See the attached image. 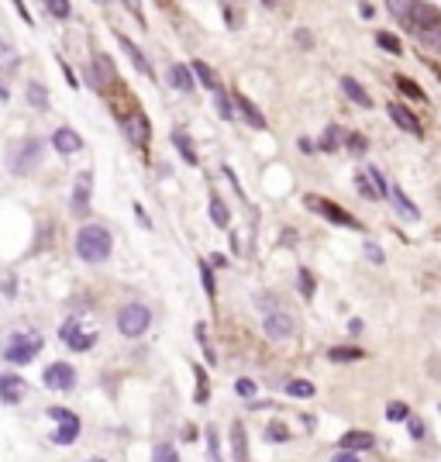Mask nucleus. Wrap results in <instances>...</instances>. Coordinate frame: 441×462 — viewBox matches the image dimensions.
Wrapping results in <instances>:
<instances>
[{"mask_svg": "<svg viewBox=\"0 0 441 462\" xmlns=\"http://www.w3.org/2000/svg\"><path fill=\"white\" fill-rule=\"evenodd\" d=\"M235 390H238L242 397H256V383H252V380H238V383H235Z\"/></svg>", "mask_w": 441, "mask_h": 462, "instance_id": "nucleus-43", "label": "nucleus"}, {"mask_svg": "<svg viewBox=\"0 0 441 462\" xmlns=\"http://www.w3.org/2000/svg\"><path fill=\"white\" fill-rule=\"evenodd\" d=\"M235 100H238V111H242V118H245V121H252V128L266 131V118L259 114V107H256L252 100H245V97H235Z\"/></svg>", "mask_w": 441, "mask_h": 462, "instance_id": "nucleus-18", "label": "nucleus"}, {"mask_svg": "<svg viewBox=\"0 0 441 462\" xmlns=\"http://www.w3.org/2000/svg\"><path fill=\"white\" fill-rule=\"evenodd\" d=\"M365 252H369V259H372V263H383V252H379L376 245H365Z\"/></svg>", "mask_w": 441, "mask_h": 462, "instance_id": "nucleus-47", "label": "nucleus"}, {"mask_svg": "<svg viewBox=\"0 0 441 462\" xmlns=\"http://www.w3.org/2000/svg\"><path fill=\"white\" fill-rule=\"evenodd\" d=\"M28 104H32L35 111H45V107H49V94H45L42 83H28Z\"/></svg>", "mask_w": 441, "mask_h": 462, "instance_id": "nucleus-22", "label": "nucleus"}, {"mask_svg": "<svg viewBox=\"0 0 441 462\" xmlns=\"http://www.w3.org/2000/svg\"><path fill=\"white\" fill-rule=\"evenodd\" d=\"M190 69L196 73V80H200L203 87H210V90H217V76H214V69H210L207 63H200V59H196V63H193Z\"/></svg>", "mask_w": 441, "mask_h": 462, "instance_id": "nucleus-26", "label": "nucleus"}, {"mask_svg": "<svg viewBox=\"0 0 441 462\" xmlns=\"http://www.w3.org/2000/svg\"><path fill=\"white\" fill-rule=\"evenodd\" d=\"M207 441H210V462H220V452H217V434L210 431V434H207Z\"/></svg>", "mask_w": 441, "mask_h": 462, "instance_id": "nucleus-44", "label": "nucleus"}, {"mask_svg": "<svg viewBox=\"0 0 441 462\" xmlns=\"http://www.w3.org/2000/svg\"><path fill=\"white\" fill-rule=\"evenodd\" d=\"M407 431H410V438H424V421L420 417H410L407 421Z\"/></svg>", "mask_w": 441, "mask_h": 462, "instance_id": "nucleus-41", "label": "nucleus"}, {"mask_svg": "<svg viewBox=\"0 0 441 462\" xmlns=\"http://www.w3.org/2000/svg\"><path fill=\"white\" fill-rule=\"evenodd\" d=\"M331 462H359V455H355V452H335Z\"/></svg>", "mask_w": 441, "mask_h": 462, "instance_id": "nucleus-45", "label": "nucleus"}, {"mask_svg": "<svg viewBox=\"0 0 441 462\" xmlns=\"http://www.w3.org/2000/svg\"><path fill=\"white\" fill-rule=\"evenodd\" d=\"M200 276H203V290H207V297L214 300V294H217V290H214V276H210V266H207V263L200 266Z\"/></svg>", "mask_w": 441, "mask_h": 462, "instance_id": "nucleus-35", "label": "nucleus"}, {"mask_svg": "<svg viewBox=\"0 0 441 462\" xmlns=\"http://www.w3.org/2000/svg\"><path fill=\"white\" fill-rule=\"evenodd\" d=\"M49 14H56V18H69V4H66V0H49Z\"/></svg>", "mask_w": 441, "mask_h": 462, "instance_id": "nucleus-34", "label": "nucleus"}, {"mask_svg": "<svg viewBox=\"0 0 441 462\" xmlns=\"http://www.w3.org/2000/svg\"><path fill=\"white\" fill-rule=\"evenodd\" d=\"M286 393L290 397H314V383H307V380H293V383H286Z\"/></svg>", "mask_w": 441, "mask_h": 462, "instance_id": "nucleus-28", "label": "nucleus"}, {"mask_svg": "<svg viewBox=\"0 0 441 462\" xmlns=\"http://www.w3.org/2000/svg\"><path fill=\"white\" fill-rule=\"evenodd\" d=\"M328 359H331V362H355V359H362V349L338 345V349H328Z\"/></svg>", "mask_w": 441, "mask_h": 462, "instance_id": "nucleus-21", "label": "nucleus"}, {"mask_svg": "<svg viewBox=\"0 0 441 462\" xmlns=\"http://www.w3.org/2000/svg\"><path fill=\"white\" fill-rule=\"evenodd\" d=\"M38 162H42V142H38V138H28V142H21L18 155L11 159V169L25 176V173H32Z\"/></svg>", "mask_w": 441, "mask_h": 462, "instance_id": "nucleus-6", "label": "nucleus"}, {"mask_svg": "<svg viewBox=\"0 0 441 462\" xmlns=\"http://www.w3.org/2000/svg\"><path fill=\"white\" fill-rule=\"evenodd\" d=\"M124 128H128V138H135V142H148V128H145V118H142V114H138V118H128Z\"/></svg>", "mask_w": 441, "mask_h": 462, "instance_id": "nucleus-23", "label": "nucleus"}, {"mask_svg": "<svg viewBox=\"0 0 441 462\" xmlns=\"http://www.w3.org/2000/svg\"><path fill=\"white\" fill-rule=\"evenodd\" d=\"M214 100H217V114H220V118H231V100H228L225 94L217 90V97H214Z\"/></svg>", "mask_w": 441, "mask_h": 462, "instance_id": "nucleus-38", "label": "nucleus"}, {"mask_svg": "<svg viewBox=\"0 0 441 462\" xmlns=\"http://www.w3.org/2000/svg\"><path fill=\"white\" fill-rule=\"evenodd\" d=\"M52 145H56V152H63V155H73V152H80V148H83V138H80L73 128H56V135H52Z\"/></svg>", "mask_w": 441, "mask_h": 462, "instance_id": "nucleus-11", "label": "nucleus"}, {"mask_svg": "<svg viewBox=\"0 0 441 462\" xmlns=\"http://www.w3.org/2000/svg\"><path fill=\"white\" fill-rule=\"evenodd\" d=\"M166 76H169V83H172L176 90H193V69H190V66H179V63H176V66H169Z\"/></svg>", "mask_w": 441, "mask_h": 462, "instance_id": "nucleus-15", "label": "nucleus"}, {"mask_svg": "<svg viewBox=\"0 0 441 462\" xmlns=\"http://www.w3.org/2000/svg\"><path fill=\"white\" fill-rule=\"evenodd\" d=\"M193 376H196V386H200V390H196V400L203 404V400H207V376H203V369H193Z\"/></svg>", "mask_w": 441, "mask_h": 462, "instance_id": "nucleus-39", "label": "nucleus"}, {"mask_svg": "<svg viewBox=\"0 0 441 462\" xmlns=\"http://www.w3.org/2000/svg\"><path fill=\"white\" fill-rule=\"evenodd\" d=\"M97 73H100L104 80H114V63H111L107 56H97Z\"/></svg>", "mask_w": 441, "mask_h": 462, "instance_id": "nucleus-33", "label": "nucleus"}, {"mask_svg": "<svg viewBox=\"0 0 441 462\" xmlns=\"http://www.w3.org/2000/svg\"><path fill=\"white\" fill-rule=\"evenodd\" d=\"M338 142H341V131L331 124V128L324 131V138H321V148H324V152H335V148H338Z\"/></svg>", "mask_w": 441, "mask_h": 462, "instance_id": "nucleus-31", "label": "nucleus"}, {"mask_svg": "<svg viewBox=\"0 0 441 462\" xmlns=\"http://www.w3.org/2000/svg\"><path fill=\"white\" fill-rule=\"evenodd\" d=\"M76 256L83 263H104L111 256V231L100 228V224H87L80 235H76Z\"/></svg>", "mask_w": 441, "mask_h": 462, "instance_id": "nucleus-1", "label": "nucleus"}, {"mask_svg": "<svg viewBox=\"0 0 441 462\" xmlns=\"http://www.w3.org/2000/svg\"><path fill=\"white\" fill-rule=\"evenodd\" d=\"M90 462H104V459H90Z\"/></svg>", "mask_w": 441, "mask_h": 462, "instance_id": "nucleus-48", "label": "nucleus"}, {"mask_svg": "<svg viewBox=\"0 0 441 462\" xmlns=\"http://www.w3.org/2000/svg\"><path fill=\"white\" fill-rule=\"evenodd\" d=\"M266 335H269V338H276V342L290 338V335H293V318H290V314H283V311H273V314L266 318Z\"/></svg>", "mask_w": 441, "mask_h": 462, "instance_id": "nucleus-8", "label": "nucleus"}, {"mask_svg": "<svg viewBox=\"0 0 441 462\" xmlns=\"http://www.w3.org/2000/svg\"><path fill=\"white\" fill-rule=\"evenodd\" d=\"M0 393H4V404H21L25 380L14 376V373H4V376H0Z\"/></svg>", "mask_w": 441, "mask_h": 462, "instance_id": "nucleus-13", "label": "nucleus"}, {"mask_svg": "<svg viewBox=\"0 0 441 462\" xmlns=\"http://www.w3.org/2000/svg\"><path fill=\"white\" fill-rule=\"evenodd\" d=\"M63 338H66V342H69L76 352H87V349L97 342V335H80V321H76V318H69V321H66V328H63Z\"/></svg>", "mask_w": 441, "mask_h": 462, "instance_id": "nucleus-12", "label": "nucleus"}, {"mask_svg": "<svg viewBox=\"0 0 441 462\" xmlns=\"http://www.w3.org/2000/svg\"><path fill=\"white\" fill-rule=\"evenodd\" d=\"M389 118L403 128V131H414V135H420V124H417V118L407 111V107H400V104H389Z\"/></svg>", "mask_w": 441, "mask_h": 462, "instance_id": "nucleus-16", "label": "nucleus"}, {"mask_svg": "<svg viewBox=\"0 0 441 462\" xmlns=\"http://www.w3.org/2000/svg\"><path fill=\"white\" fill-rule=\"evenodd\" d=\"M341 90H345V94H348V100H355L359 107H372L369 94H365V90H362V87L352 80V76H345V80H341Z\"/></svg>", "mask_w": 441, "mask_h": 462, "instance_id": "nucleus-19", "label": "nucleus"}, {"mask_svg": "<svg viewBox=\"0 0 441 462\" xmlns=\"http://www.w3.org/2000/svg\"><path fill=\"white\" fill-rule=\"evenodd\" d=\"M407 25L414 28H434L438 32V25H441V14L434 11V8H427V4H414V11H410V18H407Z\"/></svg>", "mask_w": 441, "mask_h": 462, "instance_id": "nucleus-10", "label": "nucleus"}, {"mask_svg": "<svg viewBox=\"0 0 441 462\" xmlns=\"http://www.w3.org/2000/svg\"><path fill=\"white\" fill-rule=\"evenodd\" d=\"M49 414L59 421V431H52V441H56V445H73L76 434H80V417L69 414L66 407H52Z\"/></svg>", "mask_w": 441, "mask_h": 462, "instance_id": "nucleus-5", "label": "nucleus"}, {"mask_svg": "<svg viewBox=\"0 0 441 462\" xmlns=\"http://www.w3.org/2000/svg\"><path fill=\"white\" fill-rule=\"evenodd\" d=\"M210 221L217 224V228H228V221H231V214H228V207L220 204V197H214L210 200Z\"/></svg>", "mask_w": 441, "mask_h": 462, "instance_id": "nucleus-24", "label": "nucleus"}, {"mask_svg": "<svg viewBox=\"0 0 441 462\" xmlns=\"http://www.w3.org/2000/svg\"><path fill=\"white\" fill-rule=\"evenodd\" d=\"M73 383H76V373H73L69 362H52L45 369V386L49 390H73Z\"/></svg>", "mask_w": 441, "mask_h": 462, "instance_id": "nucleus-7", "label": "nucleus"}, {"mask_svg": "<svg viewBox=\"0 0 441 462\" xmlns=\"http://www.w3.org/2000/svg\"><path fill=\"white\" fill-rule=\"evenodd\" d=\"M231 445H235V462H249V452H245V428H242V421L231 424Z\"/></svg>", "mask_w": 441, "mask_h": 462, "instance_id": "nucleus-20", "label": "nucleus"}, {"mask_svg": "<svg viewBox=\"0 0 441 462\" xmlns=\"http://www.w3.org/2000/svg\"><path fill=\"white\" fill-rule=\"evenodd\" d=\"M355 183H359V190H362V197H369V200H376V197H383L379 190H372V186H369V179H365V176H359Z\"/></svg>", "mask_w": 441, "mask_h": 462, "instance_id": "nucleus-40", "label": "nucleus"}, {"mask_svg": "<svg viewBox=\"0 0 441 462\" xmlns=\"http://www.w3.org/2000/svg\"><path fill=\"white\" fill-rule=\"evenodd\" d=\"M376 445V438L369 434V431H348L345 438H341V448L345 452H359V448H372Z\"/></svg>", "mask_w": 441, "mask_h": 462, "instance_id": "nucleus-17", "label": "nucleus"}, {"mask_svg": "<svg viewBox=\"0 0 441 462\" xmlns=\"http://www.w3.org/2000/svg\"><path fill=\"white\" fill-rule=\"evenodd\" d=\"M396 83H400V90H403V94H407V97H414V100H424V90H420V87H417V83H410V80H407V76H400V80H396Z\"/></svg>", "mask_w": 441, "mask_h": 462, "instance_id": "nucleus-32", "label": "nucleus"}, {"mask_svg": "<svg viewBox=\"0 0 441 462\" xmlns=\"http://www.w3.org/2000/svg\"><path fill=\"white\" fill-rule=\"evenodd\" d=\"M117 42L124 45V52L131 56V63L138 66V73H145V76H152V69H148V63H145V56H142V52L135 49V42H128V38H117Z\"/></svg>", "mask_w": 441, "mask_h": 462, "instance_id": "nucleus-25", "label": "nucleus"}, {"mask_svg": "<svg viewBox=\"0 0 441 462\" xmlns=\"http://www.w3.org/2000/svg\"><path fill=\"white\" fill-rule=\"evenodd\" d=\"M376 45H379V49H386V52H393V56H400V52H403L400 38H396V35H386V32H379V35H376Z\"/></svg>", "mask_w": 441, "mask_h": 462, "instance_id": "nucleus-27", "label": "nucleus"}, {"mask_svg": "<svg viewBox=\"0 0 441 462\" xmlns=\"http://www.w3.org/2000/svg\"><path fill=\"white\" fill-rule=\"evenodd\" d=\"M148 324H152V314H148L145 304H124V307L117 311V331H121L124 338H138V335H145Z\"/></svg>", "mask_w": 441, "mask_h": 462, "instance_id": "nucleus-3", "label": "nucleus"}, {"mask_svg": "<svg viewBox=\"0 0 441 462\" xmlns=\"http://www.w3.org/2000/svg\"><path fill=\"white\" fill-rule=\"evenodd\" d=\"M172 142H176V148L183 152V159H186L190 166H196V152H193V145H190V138H186V135H172Z\"/></svg>", "mask_w": 441, "mask_h": 462, "instance_id": "nucleus-29", "label": "nucleus"}, {"mask_svg": "<svg viewBox=\"0 0 441 462\" xmlns=\"http://www.w3.org/2000/svg\"><path fill=\"white\" fill-rule=\"evenodd\" d=\"M348 145H352L355 152H362V148H365V138H362V135H352V138H348Z\"/></svg>", "mask_w": 441, "mask_h": 462, "instance_id": "nucleus-46", "label": "nucleus"}, {"mask_svg": "<svg viewBox=\"0 0 441 462\" xmlns=\"http://www.w3.org/2000/svg\"><path fill=\"white\" fill-rule=\"evenodd\" d=\"M152 462H179V455H176V445H159L155 448V455H152Z\"/></svg>", "mask_w": 441, "mask_h": 462, "instance_id": "nucleus-30", "label": "nucleus"}, {"mask_svg": "<svg viewBox=\"0 0 441 462\" xmlns=\"http://www.w3.org/2000/svg\"><path fill=\"white\" fill-rule=\"evenodd\" d=\"M297 283H300V290H304V297H314V276H310L307 270H300V280H297Z\"/></svg>", "mask_w": 441, "mask_h": 462, "instance_id": "nucleus-36", "label": "nucleus"}, {"mask_svg": "<svg viewBox=\"0 0 441 462\" xmlns=\"http://www.w3.org/2000/svg\"><path fill=\"white\" fill-rule=\"evenodd\" d=\"M386 193H389V200L396 204V210H400V214H403L407 221H417V217H420L417 204H410V200H407V197L400 193V186H396V183H389V190H386Z\"/></svg>", "mask_w": 441, "mask_h": 462, "instance_id": "nucleus-14", "label": "nucleus"}, {"mask_svg": "<svg viewBox=\"0 0 441 462\" xmlns=\"http://www.w3.org/2000/svg\"><path fill=\"white\" fill-rule=\"evenodd\" d=\"M386 417H389V421H403V417H407V404H400V400L389 404V407H386Z\"/></svg>", "mask_w": 441, "mask_h": 462, "instance_id": "nucleus-37", "label": "nucleus"}, {"mask_svg": "<svg viewBox=\"0 0 441 462\" xmlns=\"http://www.w3.org/2000/svg\"><path fill=\"white\" fill-rule=\"evenodd\" d=\"M266 438H269V441H286L290 434H286V428H283V424H273V428L266 431Z\"/></svg>", "mask_w": 441, "mask_h": 462, "instance_id": "nucleus-42", "label": "nucleus"}, {"mask_svg": "<svg viewBox=\"0 0 441 462\" xmlns=\"http://www.w3.org/2000/svg\"><path fill=\"white\" fill-rule=\"evenodd\" d=\"M304 204L310 207V210H317L324 221H331V224H341V228H359L355 224V217L345 210V207H338V204H331V200H324V197H317V193H310V197H304Z\"/></svg>", "mask_w": 441, "mask_h": 462, "instance_id": "nucleus-4", "label": "nucleus"}, {"mask_svg": "<svg viewBox=\"0 0 441 462\" xmlns=\"http://www.w3.org/2000/svg\"><path fill=\"white\" fill-rule=\"evenodd\" d=\"M90 186H93V176L80 173L76 176V193H73V214H90Z\"/></svg>", "mask_w": 441, "mask_h": 462, "instance_id": "nucleus-9", "label": "nucleus"}, {"mask_svg": "<svg viewBox=\"0 0 441 462\" xmlns=\"http://www.w3.org/2000/svg\"><path fill=\"white\" fill-rule=\"evenodd\" d=\"M38 352H42V335H38V331H14V335L8 338L4 359H8L11 366H25V362H32Z\"/></svg>", "mask_w": 441, "mask_h": 462, "instance_id": "nucleus-2", "label": "nucleus"}]
</instances>
